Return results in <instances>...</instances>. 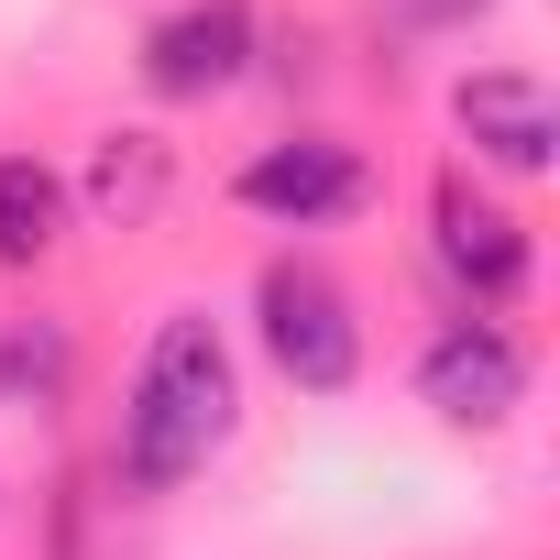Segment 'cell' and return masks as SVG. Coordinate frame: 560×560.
I'll return each instance as SVG.
<instances>
[{
	"mask_svg": "<svg viewBox=\"0 0 560 560\" xmlns=\"http://www.w3.org/2000/svg\"><path fill=\"white\" fill-rule=\"evenodd\" d=\"M231 418H242L231 341H220L209 308H176L143 341V374H132V407H121V483L132 494H176L187 472H209V451L231 440Z\"/></svg>",
	"mask_w": 560,
	"mask_h": 560,
	"instance_id": "obj_1",
	"label": "cell"
},
{
	"mask_svg": "<svg viewBox=\"0 0 560 560\" xmlns=\"http://www.w3.org/2000/svg\"><path fill=\"white\" fill-rule=\"evenodd\" d=\"M253 330H264V363L287 374L298 396H341L352 374H363V319H352V298L330 287L319 264H264L253 275Z\"/></svg>",
	"mask_w": 560,
	"mask_h": 560,
	"instance_id": "obj_2",
	"label": "cell"
},
{
	"mask_svg": "<svg viewBox=\"0 0 560 560\" xmlns=\"http://www.w3.org/2000/svg\"><path fill=\"white\" fill-rule=\"evenodd\" d=\"M429 253H440V275L462 287V308H472V319L516 308V298H527V275H538L527 220H516L505 198H483L472 176H440V187H429Z\"/></svg>",
	"mask_w": 560,
	"mask_h": 560,
	"instance_id": "obj_3",
	"label": "cell"
},
{
	"mask_svg": "<svg viewBox=\"0 0 560 560\" xmlns=\"http://www.w3.org/2000/svg\"><path fill=\"white\" fill-rule=\"evenodd\" d=\"M231 198H242L253 220H275V231H330V220H352V209L374 198V165H363L341 132H287V143L242 154Z\"/></svg>",
	"mask_w": 560,
	"mask_h": 560,
	"instance_id": "obj_4",
	"label": "cell"
},
{
	"mask_svg": "<svg viewBox=\"0 0 560 560\" xmlns=\"http://www.w3.org/2000/svg\"><path fill=\"white\" fill-rule=\"evenodd\" d=\"M418 407L451 418V429H505L527 407V341L505 319H440L429 352H418Z\"/></svg>",
	"mask_w": 560,
	"mask_h": 560,
	"instance_id": "obj_5",
	"label": "cell"
},
{
	"mask_svg": "<svg viewBox=\"0 0 560 560\" xmlns=\"http://www.w3.org/2000/svg\"><path fill=\"white\" fill-rule=\"evenodd\" d=\"M253 78V12L242 0H187L143 34V89L154 100H220Z\"/></svg>",
	"mask_w": 560,
	"mask_h": 560,
	"instance_id": "obj_6",
	"label": "cell"
},
{
	"mask_svg": "<svg viewBox=\"0 0 560 560\" xmlns=\"http://www.w3.org/2000/svg\"><path fill=\"white\" fill-rule=\"evenodd\" d=\"M451 121H462V143H472L483 165H505V176H549V165H560V110H549V89H538L527 67H472V78L451 89Z\"/></svg>",
	"mask_w": 560,
	"mask_h": 560,
	"instance_id": "obj_7",
	"label": "cell"
},
{
	"mask_svg": "<svg viewBox=\"0 0 560 560\" xmlns=\"http://www.w3.org/2000/svg\"><path fill=\"white\" fill-rule=\"evenodd\" d=\"M67 242V176L45 154H0V264H45Z\"/></svg>",
	"mask_w": 560,
	"mask_h": 560,
	"instance_id": "obj_8",
	"label": "cell"
},
{
	"mask_svg": "<svg viewBox=\"0 0 560 560\" xmlns=\"http://www.w3.org/2000/svg\"><path fill=\"white\" fill-rule=\"evenodd\" d=\"M165 176H176V165H165L154 132H110L100 165H89V209H100L110 231H143V220L165 209Z\"/></svg>",
	"mask_w": 560,
	"mask_h": 560,
	"instance_id": "obj_9",
	"label": "cell"
},
{
	"mask_svg": "<svg viewBox=\"0 0 560 560\" xmlns=\"http://www.w3.org/2000/svg\"><path fill=\"white\" fill-rule=\"evenodd\" d=\"M0 396H34V407L67 396V319H12L0 330Z\"/></svg>",
	"mask_w": 560,
	"mask_h": 560,
	"instance_id": "obj_10",
	"label": "cell"
},
{
	"mask_svg": "<svg viewBox=\"0 0 560 560\" xmlns=\"http://www.w3.org/2000/svg\"><path fill=\"white\" fill-rule=\"evenodd\" d=\"M472 12H494V0H396V23H429V34L440 23H472Z\"/></svg>",
	"mask_w": 560,
	"mask_h": 560,
	"instance_id": "obj_11",
	"label": "cell"
}]
</instances>
